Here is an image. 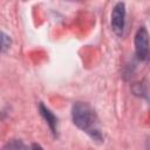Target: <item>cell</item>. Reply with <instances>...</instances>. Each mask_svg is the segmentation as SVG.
<instances>
[{"label":"cell","mask_w":150,"mask_h":150,"mask_svg":"<svg viewBox=\"0 0 150 150\" xmlns=\"http://www.w3.org/2000/svg\"><path fill=\"white\" fill-rule=\"evenodd\" d=\"M73 123L96 142L103 141L100 120L94 108L86 102H75L71 107Z\"/></svg>","instance_id":"1"},{"label":"cell","mask_w":150,"mask_h":150,"mask_svg":"<svg viewBox=\"0 0 150 150\" xmlns=\"http://www.w3.org/2000/svg\"><path fill=\"white\" fill-rule=\"evenodd\" d=\"M135 54L139 61H145L150 55L149 33L144 26H141L135 34Z\"/></svg>","instance_id":"2"},{"label":"cell","mask_w":150,"mask_h":150,"mask_svg":"<svg viewBox=\"0 0 150 150\" xmlns=\"http://www.w3.org/2000/svg\"><path fill=\"white\" fill-rule=\"evenodd\" d=\"M125 4L124 2H116L112 7L111 15H110V25L112 30L116 35L121 36L123 34L124 27H125Z\"/></svg>","instance_id":"3"},{"label":"cell","mask_w":150,"mask_h":150,"mask_svg":"<svg viewBox=\"0 0 150 150\" xmlns=\"http://www.w3.org/2000/svg\"><path fill=\"white\" fill-rule=\"evenodd\" d=\"M39 111H40L41 116L43 117V120L46 121V123L48 124V127H49L50 131L53 132V135L56 136L57 135V117L42 102L39 103Z\"/></svg>","instance_id":"4"},{"label":"cell","mask_w":150,"mask_h":150,"mask_svg":"<svg viewBox=\"0 0 150 150\" xmlns=\"http://www.w3.org/2000/svg\"><path fill=\"white\" fill-rule=\"evenodd\" d=\"M2 150H27V146L21 139H11L2 146Z\"/></svg>","instance_id":"5"},{"label":"cell","mask_w":150,"mask_h":150,"mask_svg":"<svg viewBox=\"0 0 150 150\" xmlns=\"http://www.w3.org/2000/svg\"><path fill=\"white\" fill-rule=\"evenodd\" d=\"M134 93L136 95L142 96V97H149V91H148L146 87L143 83H135V86H134Z\"/></svg>","instance_id":"6"},{"label":"cell","mask_w":150,"mask_h":150,"mask_svg":"<svg viewBox=\"0 0 150 150\" xmlns=\"http://www.w3.org/2000/svg\"><path fill=\"white\" fill-rule=\"evenodd\" d=\"M11 43H12L11 38L5 32H2L1 33V50H2V53H5L11 47Z\"/></svg>","instance_id":"7"},{"label":"cell","mask_w":150,"mask_h":150,"mask_svg":"<svg viewBox=\"0 0 150 150\" xmlns=\"http://www.w3.org/2000/svg\"><path fill=\"white\" fill-rule=\"evenodd\" d=\"M29 150H43V148L40 144H38V143H33L30 145V149Z\"/></svg>","instance_id":"8"}]
</instances>
